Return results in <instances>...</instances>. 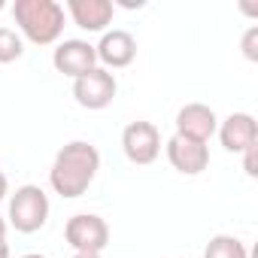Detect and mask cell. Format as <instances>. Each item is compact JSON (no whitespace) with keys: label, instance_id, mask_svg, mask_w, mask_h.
I'll return each mask as SVG.
<instances>
[{"label":"cell","instance_id":"e0dca14e","mask_svg":"<svg viewBox=\"0 0 258 258\" xmlns=\"http://www.w3.org/2000/svg\"><path fill=\"white\" fill-rule=\"evenodd\" d=\"M7 195H10V182H7V173L0 170V201H4Z\"/></svg>","mask_w":258,"mask_h":258},{"label":"cell","instance_id":"ac0fdd59","mask_svg":"<svg viewBox=\"0 0 258 258\" xmlns=\"http://www.w3.org/2000/svg\"><path fill=\"white\" fill-rule=\"evenodd\" d=\"M0 243H7V219L0 216Z\"/></svg>","mask_w":258,"mask_h":258},{"label":"cell","instance_id":"4fadbf2b","mask_svg":"<svg viewBox=\"0 0 258 258\" xmlns=\"http://www.w3.org/2000/svg\"><path fill=\"white\" fill-rule=\"evenodd\" d=\"M204 258H249V249L243 240H237L231 234H216V237H210Z\"/></svg>","mask_w":258,"mask_h":258},{"label":"cell","instance_id":"8992f818","mask_svg":"<svg viewBox=\"0 0 258 258\" xmlns=\"http://www.w3.org/2000/svg\"><path fill=\"white\" fill-rule=\"evenodd\" d=\"M121 149L131 164H152L161 155V134L152 121H131L121 131Z\"/></svg>","mask_w":258,"mask_h":258},{"label":"cell","instance_id":"277c9868","mask_svg":"<svg viewBox=\"0 0 258 258\" xmlns=\"http://www.w3.org/2000/svg\"><path fill=\"white\" fill-rule=\"evenodd\" d=\"M64 237L82 255H103V249L109 246V225L94 213H79L67 219Z\"/></svg>","mask_w":258,"mask_h":258},{"label":"cell","instance_id":"7402d4cb","mask_svg":"<svg viewBox=\"0 0 258 258\" xmlns=\"http://www.w3.org/2000/svg\"><path fill=\"white\" fill-rule=\"evenodd\" d=\"M0 10H4V4H0Z\"/></svg>","mask_w":258,"mask_h":258},{"label":"cell","instance_id":"7c38bea8","mask_svg":"<svg viewBox=\"0 0 258 258\" xmlns=\"http://www.w3.org/2000/svg\"><path fill=\"white\" fill-rule=\"evenodd\" d=\"M216 134L222 140V146L234 155H243L249 146H255V137H258V127H255V118L249 112H231L225 121H219Z\"/></svg>","mask_w":258,"mask_h":258},{"label":"cell","instance_id":"5bb4252c","mask_svg":"<svg viewBox=\"0 0 258 258\" xmlns=\"http://www.w3.org/2000/svg\"><path fill=\"white\" fill-rule=\"evenodd\" d=\"M25 55V43L13 28H0V64H13Z\"/></svg>","mask_w":258,"mask_h":258},{"label":"cell","instance_id":"9c48e42d","mask_svg":"<svg viewBox=\"0 0 258 258\" xmlns=\"http://www.w3.org/2000/svg\"><path fill=\"white\" fill-rule=\"evenodd\" d=\"M164 149H167V161L173 164V170H179L185 176H198L210 167V146L207 143H195V140L173 134Z\"/></svg>","mask_w":258,"mask_h":258},{"label":"cell","instance_id":"3957f363","mask_svg":"<svg viewBox=\"0 0 258 258\" xmlns=\"http://www.w3.org/2000/svg\"><path fill=\"white\" fill-rule=\"evenodd\" d=\"M49 222V195L40 185H22L10 198V225L19 234H34Z\"/></svg>","mask_w":258,"mask_h":258},{"label":"cell","instance_id":"2e32d148","mask_svg":"<svg viewBox=\"0 0 258 258\" xmlns=\"http://www.w3.org/2000/svg\"><path fill=\"white\" fill-rule=\"evenodd\" d=\"M255 149H258V146H249V149L243 152V170H246L249 176H258V170H255Z\"/></svg>","mask_w":258,"mask_h":258},{"label":"cell","instance_id":"5b68a950","mask_svg":"<svg viewBox=\"0 0 258 258\" xmlns=\"http://www.w3.org/2000/svg\"><path fill=\"white\" fill-rule=\"evenodd\" d=\"M115 91H118V82L109 70L103 67H94L88 70L85 76L73 79V97L79 106L85 109H106L112 100H115Z\"/></svg>","mask_w":258,"mask_h":258},{"label":"cell","instance_id":"44dd1931","mask_svg":"<svg viewBox=\"0 0 258 258\" xmlns=\"http://www.w3.org/2000/svg\"><path fill=\"white\" fill-rule=\"evenodd\" d=\"M73 258H103V255H82V252H76Z\"/></svg>","mask_w":258,"mask_h":258},{"label":"cell","instance_id":"30bf717a","mask_svg":"<svg viewBox=\"0 0 258 258\" xmlns=\"http://www.w3.org/2000/svg\"><path fill=\"white\" fill-rule=\"evenodd\" d=\"M97 61L103 64V70H121V67H131L137 58V40L127 34V31H106L100 37V43L94 46Z\"/></svg>","mask_w":258,"mask_h":258},{"label":"cell","instance_id":"52a82bcc","mask_svg":"<svg viewBox=\"0 0 258 258\" xmlns=\"http://www.w3.org/2000/svg\"><path fill=\"white\" fill-rule=\"evenodd\" d=\"M52 64H55L58 73H64L70 79H79V76H85L88 70L97 67V52L88 40H64L52 52Z\"/></svg>","mask_w":258,"mask_h":258},{"label":"cell","instance_id":"7a4b0ae2","mask_svg":"<svg viewBox=\"0 0 258 258\" xmlns=\"http://www.w3.org/2000/svg\"><path fill=\"white\" fill-rule=\"evenodd\" d=\"M13 19L19 31L37 43V46H52L64 34V7L58 0H16L13 4Z\"/></svg>","mask_w":258,"mask_h":258},{"label":"cell","instance_id":"d6986e66","mask_svg":"<svg viewBox=\"0 0 258 258\" xmlns=\"http://www.w3.org/2000/svg\"><path fill=\"white\" fill-rule=\"evenodd\" d=\"M0 258H10V246L7 243H0Z\"/></svg>","mask_w":258,"mask_h":258},{"label":"cell","instance_id":"6da1fadb","mask_svg":"<svg viewBox=\"0 0 258 258\" xmlns=\"http://www.w3.org/2000/svg\"><path fill=\"white\" fill-rule=\"evenodd\" d=\"M97 170H100L97 146H91L88 140H73L55 155L49 182H52L55 195H61V198H82L91 188Z\"/></svg>","mask_w":258,"mask_h":258},{"label":"cell","instance_id":"9a60e30c","mask_svg":"<svg viewBox=\"0 0 258 258\" xmlns=\"http://www.w3.org/2000/svg\"><path fill=\"white\" fill-rule=\"evenodd\" d=\"M243 55H246L249 61H258V28H255V25L243 34Z\"/></svg>","mask_w":258,"mask_h":258},{"label":"cell","instance_id":"ba28073f","mask_svg":"<svg viewBox=\"0 0 258 258\" xmlns=\"http://www.w3.org/2000/svg\"><path fill=\"white\" fill-rule=\"evenodd\" d=\"M219 118L213 112V106L207 103H185L176 112V134L195 143H210V137L216 134Z\"/></svg>","mask_w":258,"mask_h":258},{"label":"cell","instance_id":"8fae6325","mask_svg":"<svg viewBox=\"0 0 258 258\" xmlns=\"http://www.w3.org/2000/svg\"><path fill=\"white\" fill-rule=\"evenodd\" d=\"M64 13H70L73 25L88 31V34H106V25L112 22V13H115V4L109 0H67Z\"/></svg>","mask_w":258,"mask_h":258},{"label":"cell","instance_id":"ffe728a7","mask_svg":"<svg viewBox=\"0 0 258 258\" xmlns=\"http://www.w3.org/2000/svg\"><path fill=\"white\" fill-rule=\"evenodd\" d=\"M22 258H46V255H40V252H28V255H22Z\"/></svg>","mask_w":258,"mask_h":258}]
</instances>
